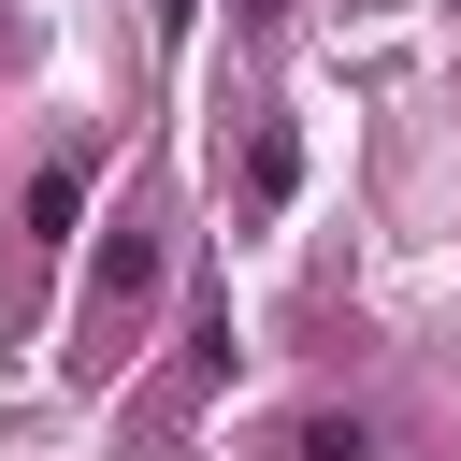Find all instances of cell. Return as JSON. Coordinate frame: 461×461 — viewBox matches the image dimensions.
Returning <instances> with one entry per match:
<instances>
[{
	"label": "cell",
	"mask_w": 461,
	"mask_h": 461,
	"mask_svg": "<svg viewBox=\"0 0 461 461\" xmlns=\"http://www.w3.org/2000/svg\"><path fill=\"white\" fill-rule=\"evenodd\" d=\"M72 216H86V158H43V187H29V230H43V245H58V230H72Z\"/></svg>",
	"instance_id": "obj_3"
},
{
	"label": "cell",
	"mask_w": 461,
	"mask_h": 461,
	"mask_svg": "<svg viewBox=\"0 0 461 461\" xmlns=\"http://www.w3.org/2000/svg\"><path fill=\"white\" fill-rule=\"evenodd\" d=\"M360 447H375V432H360V418H331V403H317V418H288V432H274V461H360Z\"/></svg>",
	"instance_id": "obj_2"
},
{
	"label": "cell",
	"mask_w": 461,
	"mask_h": 461,
	"mask_svg": "<svg viewBox=\"0 0 461 461\" xmlns=\"http://www.w3.org/2000/svg\"><path fill=\"white\" fill-rule=\"evenodd\" d=\"M144 303H158V230H115V259H101V288H86V360H115Z\"/></svg>",
	"instance_id": "obj_1"
}]
</instances>
